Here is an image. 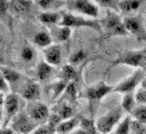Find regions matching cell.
Wrapping results in <instances>:
<instances>
[{
	"mask_svg": "<svg viewBox=\"0 0 146 134\" xmlns=\"http://www.w3.org/2000/svg\"><path fill=\"white\" fill-rule=\"evenodd\" d=\"M124 110L122 107H116L110 111L108 113L99 116L95 122L97 132L100 134H111L113 131L117 127V125L122 122Z\"/></svg>",
	"mask_w": 146,
	"mask_h": 134,
	"instance_id": "6da1fadb",
	"label": "cell"
},
{
	"mask_svg": "<svg viewBox=\"0 0 146 134\" xmlns=\"http://www.w3.org/2000/svg\"><path fill=\"white\" fill-rule=\"evenodd\" d=\"M103 28V33L106 36H125L127 35V30L124 26V21L118 16L117 12L107 10L106 16L99 21Z\"/></svg>",
	"mask_w": 146,
	"mask_h": 134,
	"instance_id": "7a4b0ae2",
	"label": "cell"
},
{
	"mask_svg": "<svg viewBox=\"0 0 146 134\" xmlns=\"http://www.w3.org/2000/svg\"><path fill=\"white\" fill-rule=\"evenodd\" d=\"M60 26L65 27H69V28H78V27H87V28H92L95 31H97L99 34L103 33V28L99 21L93 20V19H88L83 16H78L75 15L73 12H64L62 13V19L60 21Z\"/></svg>",
	"mask_w": 146,
	"mask_h": 134,
	"instance_id": "3957f363",
	"label": "cell"
},
{
	"mask_svg": "<svg viewBox=\"0 0 146 134\" xmlns=\"http://www.w3.org/2000/svg\"><path fill=\"white\" fill-rule=\"evenodd\" d=\"M40 124L35 122L26 111H20L10 122V127L17 134H31Z\"/></svg>",
	"mask_w": 146,
	"mask_h": 134,
	"instance_id": "277c9868",
	"label": "cell"
},
{
	"mask_svg": "<svg viewBox=\"0 0 146 134\" xmlns=\"http://www.w3.org/2000/svg\"><path fill=\"white\" fill-rule=\"evenodd\" d=\"M66 7L69 12H77L82 16L96 18L99 13L98 6L95 1L89 0H69L66 1Z\"/></svg>",
	"mask_w": 146,
	"mask_h": 134,
	"instance_id": "5b68a950",
	"label": "cell"
},
{
	"mask_svg": "<svg viewBox=\"0 0 146 134\" xmlns=\"http://www.w3.org/2000/svg\"><path fill=\"white\" fill-rule=\"evenodd\" d=\"M21 103H23V98L17 93H10L8 95H5L3 105L1 106V110L3 109V112H5L3 127H6L8 122H11L12 119L20 112Z\"/></svg>",
	"mask_w": 146,
	"mask_h": 134,
	"instance_id": "8992f818",
	"label": "cell"
},
{
	"mask_svg": "<svg viewBox=\"0 0 146 134\" xmlns=\"http://www.w3.org/2000/svg\"><path fill=\"white\" fill-rule=\"evenodd\" d=\"M117 64L137 67V69H141V67L144 68L146 65V48L142 50H132L124 53L114 63V65Z\"/></svg>",
	"mask_w": 146,
	"mask_h": 134,
	"instance_id": "52a82bcc",
	"label": "cell"
},
{
	"mask_svg": "<svg viewBox=\"0 0 146 134\" xmlns=\"http://www.w3.org/2000/svg\"><path fill=\"white\" fill-rule=\"evenodd\" d=\"M144 71L143 69H136L134 73L132 74L129 77L125 78L124 81H122L118 85L114 88V92H118L122 94H133L135 89L141 86L143 79L145 78L144 76Z\"/></svg>",
	"mask_w": 146,
	"mask_h": 134,
	"instance_id": "ba28073f",
	"label": "cell"
},
{
	"mask_svg": "<svg viewBox=\"0 0 146 134\" xmlns=\"http://www.w3.org/2000/svg\"><path fill=\"white\" fill-rule=\"evenodd\" d=\"M26 112L27 114L38 124H44L46 121H48L49 116V109L48 106L40 102V101H35V102H27L26 106Z\"/></svg>",
	"mask_w": 146,
	"mask_h": 134,
	"instance_id": "9c48e42d",
	"label": "cell"
},
{
	"mask_svg": "<svg viewBox=\"0 0 146 134\" xmlns=\"http://www.w3.org/2000/svg\"><path fill=\"white\" fill-rule=\"evenodd\" d=\"M18 94L20 95V97L23 99L27 101V102H35V101H39L40 88L36 82L27 79L21 84Z\"/></svg>",
	"mask_w": 146,
	"mask_h": 134,
	"instance_id": "30bf717a",
	"label": "cell"
},
{
	"mask_svg": "<svg viewBox=\"0 0 146 134\" xmlns=\"http://www.w3.org/2000/svg\"><path fill=\"white\" fill-rule=\"evenodd\" d=\"M114 88H111L110 85H107L104 82H98L97 84L90 86L86 89V97L88 98V101L92 102H98L102 98H104L107 94H110V92H113Z\"/></svg>",
	"mask_w": 146,
	"mask_h": 134,
	"instance_id": "8fae6325",
	"label": "cell"
},
{
	"mask_svg": "<svg viewBox=\"0 0 146 134\" xmlns=\"http://www.w3.org/2000/svg\"><path fill=\"white\" fill-rule=\"evenodd\" d=\"M123 21H124V26H125L127 33L133 34L139 41L145 40L146 30L144 29L143 24L138 17H126Z\"/></svg>",
	"mask_w": 146,
	"mask_h": 134,
	"instance_id": "7c38bea8",
	"label": "cell"
},
{
	"mask_svg": "<svg viewBox=\"0 0 146 134\" xmlns=\"http://www.w3.org/2000/svg\"><path fill=\"white\" fill-rule=\"evenodd\" d=\"M49 34L52 38V41H55L57 45H59L60 43H65L70 38L72 28L60 26V25L51 26V27H49Z\"/></svg>",
	"mask_w": 146,
	"mask_h": 134,
	"instance_id": "4fadbf2b",
	"label": "cell"
},
{
	"mask_svg": "<svg viewBox=\"0 0 146 134\" xmlns=\"http://www.w3.org/2000/svg\"><path fill=\"white\" fill-rule=\"evenodd\" d=\"M45 61H47L51 66H58L61 63V47L60 45H51L44 49Z\"/></svg>",
	"mask_w": 146,
	"mask_h": 134,
	"instance_id": "5bb4252c",
	"label": "cell"
},
{
	"mask_svg": "<svg viewBox=\"0 0 146 134\" xmlns=\"http://www.w3.org/2000/svg\"><path fill=\"white\" fill-rule=\"evenodd\" d=\"M62 13L64 12L59 11H42L38 16V19L40 20V23L47 25L49 27L57 26L60 24L61 19H62Z\"/></svg>",
	"mask_w": 146,
	"mask_h": 134,
	"instance_id": "9a60e30c",
	"label": "cell"
},
{
	"mask_svg": "<svg viewBox=\"0 0 146 134\" xmlns=\"http://www.w3.org/2000/svg\"><path fill=\"white\" fill-rule=\"evenodd\" d=\"M80 121L78 117H73L67 121H62L57 127V133L58 134H70L74 132L76 129L79 127Z\"/></svg>",
	"mask_w": 146,
	"mask_h": 134,
	"instance_id": "2e32d148",
	"label": "cell"
},
{
	"mask_svg": "<svg viewBox=\"0 0 146 134\" xmlns=\"http://www.w3.org/2000/svg\"><path fill=\"white\" fill-rule=\"evenodd\" d=\"M1 76L8 82V84L10 86L18 84L23 78V75L19 72L11 69V68H8V67H5V66L1 67Z\"/></svg>",
	"mask_w": 146,
	"mask_h": 134,
	"instance_id": "e0dca14e",
	"label": "cell"
},
{
	"mask_svg": "<svg viewBox=\"0 0 146 134\" xmlns=\"http://www.w3.org/2000/svg\"><path fill=\"white\" fill-rule=\"evenodd\" d=\"M68 84H69L68 82L62 81V79H59V81H57L56 83L51 84V85L48 87V92H49V94H50V99H51V101H55V99H57V98L59 97L60 95H62L64 92L66 91Z\"/></svg>",
	"mask_w": 146,
	"mask_h": 134,
	"instance_id": "ac0fdd59",
	"label": "cell"
},
{
	"mask_svg": "<svg viewBox=\"0 0 146 134\" xmlns=\"http://www.w3.org/2000/svg\"><path fill=\"white\" fill-rule=\"evenodd\" d=\"M37 6L45 11H56L62 6H66V1L59 0H37Z\"/></svg>",
	"mask_w": 146,
	"mask_h": 134,
	"instance_id": "d6986e66",
	"label": "cell"
},
{
	"mask_svg": "<svg viewBox=\"0 0 146 134\" xmlns=\"http://www.w3.org/2000/svg\"><path fill=\"white\" fill-rule=\"evenodd\" d=\"M55 113L60 116L62 121H67L74 117V109L72 105L64 101L57 105V107L55 109Z\"/></svg>",
	"mask_w": 146,
	"mask_h": 134,
	"instance_id": "ffe728a7",
	"label": "cell"
},
{
	"mask_svg": "<svg viewBox=\"0 0 146 134\" xmlns=\"http://www.w3.org/2000/svg\"><path fill=\"white\" fill-rule=\"evenodd\" d=\"M59 78L68 82V83H72V82L75 83L78 78V75H77L76 69L74 68V66L68 64V65H65L61 67L60 72H59Z\"/></svg>",
	"mask_w": 146,
	"mask_h": 134,
	"instance_id": "44dd1931",
	"label": "cell"
},
{
	"mask_svg": "<svg viewBox=\"0 0 146 134\" xmlns=\"http://www.w3.org/2000/svg\"><path fill=\"white\" fill-rule=\"evenodd\" d=\"M34 43L36 44L38 47H41V48H47L49 46L52 45V38L50 36L49 31H39L37 33L36 35L34 36Z\"/></svg>",
	"mask_w": 146,
	"mask_h": 134,
	"instance_id": "7402d4cb",
	"label": "cell"
},
{
	"mask_svg": "<svg viewBox=\"0 0 146 134\" xmlns=\"http://www.w3.org/2000/svg\"><path fill=\"white\" fill-rule=\"evenodd\" d=\"M31 1L26 0H15L9 2V9H11L16 13H26L30 10L31 8Z\"/></svg>",
	"mask_w": 146,
	"mask_h": 134,
	"instance_id": "603a6c76",
	"label": "cell"
},
{
	"mask_svg": "<svg viewBox=\"0 0 146 134\" xmlns=\"http://www.w3.org/2000/svg\"><path fill=\"white\" fill-rule=\"evenodd\" d=\"M142 5V1L138 0H122L118 1V8L119 11L124 13H129V12L136 11Z\"/></svg>",
	"mask_w": 146,
	"mask_h": 134,
	"instance_id": "cb8c5ba5",
	"label": "cell"
},
{
	"mask_svg": "<svg viewBox=\"0 0 146 134\" xmlns=\"http://www.w3.org/2000/svg\"><path fill=\"white\" fill-rule=\"evenodd\" d=\"M52 73V66L49 65L47 61H40L37 66V76L39 78V81L44 82Z\"/></svg>",
	"mask_w": 146,
	"mask_h": 134,
	"instance_id": "d4e9b609",
	"label": "cell"
},
{
	"mask_svg": "<svg viewBox=\"0 0 146 134\" xmlns=\"http://www.w3.org/2000/svg\"><path fill=\"white\" fill-rule=\"evenodd\" d=\"M62 95H64V102H67L70 105L75 104L76 103V99H77V88H76V84L74 82L69 83Z\"/></svg>",
	"mask_w": 146,
	"mask_h": 134,
	"instance_id": "484cf974",
	"label": "cell"
},
{
	"mask_svg": "<svg viewBox=\"0 0 146 134\" xmlns=\"http://www.w3.org/2000/svg\"><path fill=\"white\" fill-rule=\"evenodd\" d=\"M132 117L131 116H125L122 120V122L117 125L115 129V134H131L132 131Z\"/></svg>",
	"mask_w": 146,
	"mask_h": 134,
	"instance_id": "4316f807",
	"label": "cell"
},
{
	"mask_svg": "<svg viewBox=\"0 0 146 134\" xmlns=\"http://www.w3.org/2000/svg\"><path fill=\"white\" fill-rule=\"evenodd\" d=\"M122 107L125 112L132 113L136 107V98L134 94H125L122 99Z\"/></svg>",
	"mask_w": 146,
	"mask_h": 134,
	"instance_id": "83f0119b",
	"label": "cell"
},
{
	"mask_svg": "<svg viewBox=\"0 0 146 134\" xmlns=\"http://www.w3.org/2000/svg\"><path fill=\"white\" fill-rule=\"evenodd\" d=\"M132 117L135 119L139 124L146 125V105H138L132 112Z\"/></svg>",
	"mask_w": 146,
	"mask_h": 134,
	"instance_id": "f1b7e54d",
	"label": "cell"
},
{
	"mask_svg": "<svg viewBox=\"0 0 146 134\" xmlns=\"http://www.w3.org/2000/svg\"><path fill=\"white\" fill-rule=\"evenodd\" d=\"M57 133V129L52 125H50L48 122L40 124L36 130L31 134H56Z\"/></svg>",
	"mask_w": 146,
	"mask_h": 134,
	"instance_id": "f546056e",
	"label": "cell"
},
{
	"mask_svg": "<svg viewBox=\"0 0 146 134\" xmlns=\"http://www.w3.org/2000/svg\"><path fill=\"white\" fill-rule=\"evenodd\" d=\"M98 6L100 7H105L107 10L110 11L117 12L119 11V8H118V1H113V0H97L95 1Z\"/></svg>",
	"mask_w": 146,
	"mask_h": 134,
	"instance_id": "4dcf8cb0",
	"label": "cell"
},
{
	"mask_svg": "<svg viewBox=\"0 0 146 134\" xmlns=\"http://www.w3.org/2000/svg\"><path fill=\"white\" fill-rule=\"evenodd\" d=\"M86 57H87V54H86L85 50H78V51L74 53L73 55L70 56V58H69V64H70L72 66L79 65L80 63H83V61H85Z\"/></svg>",
	"mask_w": 146,
	"mask_h": 134,
	"instance_id": "1f68e13d",
	"label": "cell"
},
{
	"mask_svg": "<svg viewBox=\"0 0 146 134\" xmlns=\"http://www.w3.org/2000/svg\"><path fill=\"white\" fill-rule=\"evenodd\" d=\"M35 50L33 47L30 46H25L21 48V51H20V56H21V59L26 63H30V61H34L35 58Z\"/></svg>",
	"mask_w": 146,
	"mask_h": 134,
	"instance_id": "d6a6232c",
	"label": "cell"
},
{
	"mask_svg": "<svg viewBox=\"0 0 146 134\" xmlns=\"http://www.w3.org/2000/svg\"><path fill=\"white\" fill-rule=\"evenodd\" d=\"M82 129L86 130L87 132H89L90 134H96L97 132V129H96V124L93 122L92 120H88V119H83L80 121V125H79Z\"/></svg>",
	"mask_w": 146,
	"mask_h": 134,
	"instance_id": "836d02e7",
	"label": "cell"
},
{
	"mask_svg": "<svg viewBox=\"0 0 146 134\" xmlns=\"http://www.w3.org/2000/svg\"><path fill=\"white\" fill-rule=\"evenodd\" d=\"M135 98L139 105H146V89L139 87L135 93Z\"/></svg>",
	"mask_w": 146,
	"mask_h": 134,
	"instance_id": "e575fe53",
	"label": "cell"
},
{
	"mask_svg": "<svg viewBox=\"0 0 146 134\" xmlns=\"http://www.w3.org/2000/svg\"><path fill=\"white\" fill-rule=\"evenodd\" d=\"M0 91H1V94L3 95L10 94V85L2 76H0Z\"/></svg>",
	"mask_w": 146,
	"mask_h": 134,
	"instance_id": "d590c367",
	"label": "cell"
},
{
	"mask_svg": "<svg viewBox=\"0 0 146 134\" xmlns=\"http://www.w3.org/2000/svg\"><path fill=\"white\" fill-rule=\"evenodd\" d=\"M0 11H1V17H5L7 13H8V9H9V2H7V1H0Z\"/></svg>",
	"mask_w": 146,
	"mask_h": 134,
	"instance_id": "8d00e7d4",
	"label": "cell"
},
{
	"mask_svg": "<svg viewBox=\"0 0 146 134\" xmlns=\"http://www.w3.org/2000/svg\"><path fill=\"white\" fill-rule=\"evenodd\" d=\"M0 134H15L13 132V130H12L11 127H1V132Z\"/></svg>",
	"mask_w": 146,
	"mask_h": 134,
	"instance_id": "74e56055",
	"label": "cell"
},
{
	"mask_svg": "<svg viewBox=\"0 0 146 134\" xmlns=\"http://www.w3.org/2000/svg\"><path fill=\"white\" fill-rule=\"evenodd\" d=\"M70 134H90L89 132H87L86 130H84V129H82L80 126L78 127V129H76L74 132H72Z\"/></svg>",
	"mask_w": 146,
	"mask_h": 134,
	"instance_id": "f35d334b",
	"label": "cell"
},
{
	"mask_svg": "<svg viewBox=\"0 0 146 134\" xmlns=\"http://www.w3.org/2000/svg\"><path fill=\"white\" fill-rule=\"evenodd\" d=\"M141 87L144 88V89H146V78L143 79V82H142V84H141Z\"/></svg>",
	"mask_w": 146,
	"mask_h": 134,
	"instance_id": "ab89813d",
	"label": "cell"
},
{
	"mask_svg": "<svg viewBox=\"0 0 146 134\" xmlns=\"http://www.w3.org/2000/svg\"><path fill=\"white\" fill-rule=\"evenodd\" d=\"M144 69H146V65H145V67H144Z\"/></svg>",
	"mask_w": 146,
	"mask_h": 134,
	"instance_id": "60d3db41",
	"label": "cell"
},
{
	"mask_svg": "<svg viewBox=\"0 0 146 134\" xmlns=\"http://www.w3.org/2000/svg\"><path fill=\"white\" fill-rule=\"evenodd\" d=\"M15 134H17V133H15Z\"/></svg>",
	"mask_w": 146,
	"mask_h": 134,
	"instance_id": "b9f144b4",
	"label": "cell"
}]
</instances>
